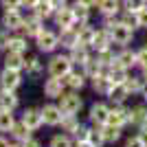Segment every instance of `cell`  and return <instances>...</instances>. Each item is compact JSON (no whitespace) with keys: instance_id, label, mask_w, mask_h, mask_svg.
Instances as JSON below:
<instances>
[{"instance_id":"8d00e7d4","label":"cell","mask_w":147,"mask_h":147,"mask_svg":"<svg viewBox=\"0 0 147 147\" xmlns=\"http://www.w3.org/2000/svg\"><path fill=\"white\" fill-rule=\"evenodd\" d=\"M51 147H73V143H70V138H68V136H53Z\"/></svg>"},{"instance_id":"e0dca14e","label":"cell","mask_w":147,"mask_h":147,"mask_svg":"<svg viewBox=\"0 0 147 147\" xmlns=\"http://www.w3.org/2000/svg\"><path fill=\"white\" fill-rule=\"evenodd\" d=\"M77 33H79V46H92L94 35H97V31L92 29V26L79 24V26H77Z\"/></svg>"},{"instance_id":"8fae6325","label":"cell","mask_w":147,"mask_h":147,"mask_svg":"<svg viewBox=\"0 0 147 147\" xmlns=\"http://www.w3.org/2000/svg\"><path fill=\"white\" fill-rule=\"evenodd\" d=\"M42 119H44L46 125H59L61 119H64L61 108H57V105H44L42 108Z\"/></svg>"},{"instance_id":"5bb4252c","label":"cell","mask_w":147,"mask_h":147,"mask_svg":"<svg viewBox=\"0 0 147 147\" xmlns=\"http://www.w3.org/2000/svg\"><path fill=\"white\" fill-rule=\"evenodd\" d=\"M92 86H94V90H97V92L108 94V92L112 90V86H114V84L110 81L108 73H99V75H94V77H92Z\"/></svg>"},{"instance_id":"9a60e30c","label":"cell","mask_w":147,"mask_h":147,"mask_svg":"<svg viewBox=\"0 0 147 147\" xmlns=\"http://www.w3.org/2000/svg\"><path fill=\"white\" fill-rule=\"evenodd\" d=\"M59 44L70 49V51L75 46H79V33H77V29H64L61 31V37H59Z\"/></svg>"},{"instance_id":"f5cc1de1","label":"cell","mask_w":147,"mask_h":147,"mask_svg":"<svg viewBox=\"0 0 147 147\" xmlns=\"http://www.w3.org/2000/svg\"><path fill=\"white\" fill-rule=\"evenodd\" d=\"M143 97H145V101H147V86L143 88Z\"/></svg>"},{"instance_id":"30bf717a","label":"cell","mask_w":147,"mask_h":147,"mask_svg":"<svg viewBox=\"0 0 147 147\" xmlns=\"http://www.w3.org/2000/svg\"><path fill=\"white\" fill-rule=\"evenodd\" d=\"M103 73H108V77H110L112 84H125L127 77H129V75H127V68H123L119 61H114L112 66H108Z\"/></svg>"},{"instance_id":"7bdbcfd3","label":"cell","mask_w":147,"mask_h":147,"mask_svg":"<svg viewBox=\"0 0 147 147\" xmlns=\"http://www.w3.org/2000/svg\"><path fill=\"white\" fill-rule=\"evenodd\" d=\"M0 2L5 7V11L7 9H20V7H22V0H0Z\"/></svg>"},{"instance_id":"d6a6232c","label":"cell","mask_w":147,"mask_h":147,"mask_svg":"<svg viewBox=\"0 0 147 147\" xmlns=\"http://www.w3.org/2000/svg\"><path fill=\"white\" fill-rule=\"evenodd\" d=\"M145 7H147V0H123V9L129 13H138Z\"/></svg>"},{"instance_id":"cb8c5ba5","label":"cell","mask_w":147,"mask_h":147,"mask_svg":"<svg viewBox=\"0 0 147 147\" xmlns=\"http://www.w3.org/2000/svg\"><path fill=\"white\" fill-rule=\"evenodd\" d=\"M5 68L22 70V68H24V57H22V53H13V51H9V55L5 57Z\"/></svg>"},{"instance_id":"4316f807","label":"cell","mask_w":147,"mask_h":147,"mask_svg":"<svg viewBox=\"0 0 147 147\" xmlns=\"http://www.w3.org/2000/svg\"><path fill=\"white\" fill-rule=\"evenodd\" d=\"M22 121H24L31 129H37V127H40V125L44 123V119H42V110H40V112H37V110H26V112H24V119H22Z\"/></svg>"},{"instance_id":"db71d44e","label":"cell","mask_w":147,"mask_h":147,"mask_svg":"<svg viewBox=\"0 0 147 147\" xmlns=\"http://www.w3.org/2000/svg\"><path fill=\"white\" fill-rule=\"evenodd\" d=\"M143 77H145V81H147V68H143Z\"/></svg>"},{"instance_id":"6da1fadb","label":"cell","mask_w":147,"mask_h":147,"mask_svg":"<svg viewBox=\"0 0 147 147\" xmlns=\"http://www.w3.org/2000/svg\"><path fill=\"white\" fill-rule=\"evenodd\" d=\"M110 37H112V44H119V46H125V44L132 42V37H134V29L127 24H123L121 20H119L114 26H110Z\"/></svg>"},{"instance_id":"ffe728a7","label":"cell","mask_w":147,"mask_h":147,"mask_svg":"<svg viewBox=\"0 0 147 147\" xmlns=\"http://www.w3.org/2000/svg\"><path fill=\"white\" fill-rule=\"evenodd\" d=\"M110 44H112L110 31H108V29L97 31V35H94V42H92V46H94L97 51H105V49H110Z\"/></svg>"},{"instance_id":"8992f818","label":"cell","mask_w":147,"mask_h":147,"mask_svg":"<svg viewBox=\"0 0 147 147\" xmlns=\"http://www.w3.org/2000/svg\"><path fill=\"white\" fill-rule=\"evenodd\" d=\"M37 40V46H40V51H44V53H51V51L57 49V44H59V37L53 33V31H46L44 29L40 35L35 37Z\"/></svg>"},{"instance_id":"484cf974","label":"cell","mask_w":147,"mask_h":147,"mask_svg":"<svg viewBox=\"0 0 147 147\" xmlns=\"http://www.w3.org/2000/svg\"><path fill=\"white\" fill-rule=\"evenodd\" d=\"M22 29L26 31V35H31V37H37L40 33L44 31V26H42V18H31V20H24V26Z\"/></svg>"},{"instance_id":"d6986e66","label":"cell","mask_w":147,"mask_h":147,"mask_svg":"<svg viewBox=\"0 0 147 147\" xmlns=\"http://www.w3.org/2000/svg\"><path fill=\"white\" fill-rule=\"evenodd\" d=\"M33 9H35L37 18H42V20L53 18V16H55V11H57L55 7H53V2H51V0H40V2H37Z\"/></svg>"},{"instance_id":"c3c4849f","label":"cell","mask_w":147,"mask_h":147,"mask_svg":"<svg viewBox=\"0 0 147 147\" xmlns=\"http://www.w3.org/2000/svg\"><path fill=\"white\" fill-rule=\"evenodd\" d=\"M22 147H42V145H40L37 141H31V138H29V141H24V145H22Z\"/></svg>"},{"instance_id":"7a4b0ae2","label":"cell","mask_w":147,"mask_h":147,"mask_svg":"<svg viewBox=\"0 0 147 147\" xmlns=\"http://www.w3.org/2000/svg\"><path fill=\"white\" fill-rule=\"evenodd\" d=\"M70 66H73V59H70V57L57 55V57H53V59H51L49 73H51V77H61V79H64V77L70 73Z\"/></svg>"},{"instance_id":"1f68e13d","label":"cell","mask_w":147,"mask_h":147,"mask_svg":"<svg viewBox=\"0 0 147 147\" xmlns=\"http://www.w3.org/2000/svg\"><path fill=\"white\" fill-rule=\"evenodd\" d=\"M125 86H127L129 92H143V88L147 86V81H145V77H127Z\"/></svg>"},{"instance_id":"d4e9b609","label":"cell","mask_w":147,"mask_h":147,"mask_svg":"<svg viewBox=\"0 0 147 147\" xmlns=\"http://www.w3.org/2000/svg\"><path fill=\"white\" fill-rule=\"evenodd\" d=\"M101 134H103L105 143H114L121 138V127L112 125V123H105V125H101Z\"/></svg>"},{"instance_id":"277c9868","label":"cell","mask_w":147,"mask_h":147,"mask_svg":"<svg viewBox=\"0 0 147 147\" xmlns=\"http://www.w3.org/2000/svg\"><path fill=\"white\" fill-rule=\"evenodd\" d=\"M53 18H55V24L59 26L61 31L64 29H73L75 26V13H73V7H68V5L61 7V9H57Z\"/></svg>"},{"instance_id":"44dd1931","label":"cell","mask_w":147,"mask_h":147,"mask_svg":"<svg viewBox=\"0 0 147 147\" xmlns=\"http://www.w3.org/2000/svg\"><path fill=\"white\" fill-rule=\"evenodd\" d=\"M0 108L2 110H16L18 108V97L13 94V90H5L0 92Z\"/></svg>"},{"instance_id":"816d5d0a","label":"cell","mask_w":147,"mask_h":147,"mask_svg":"<svg viewBox=\"0 0 147 147\" xmlns=\"http://www.w3.org/2000/svg\"><path fill=\"white\" fill-rule=\"evenodd\" d=\"M0 147H11V145L7 143V138H2V136H0Z\"/></svg>"},{"instance_id":"60d3db41","label":"cell","mask_w":147,"mask_h":147,"mask_svg":"<svg viewBox=\"0 0 147 147\" xmlns=\"http://www.w3.org/2000/svg\"><path fill=\"white\" fill-rule=\"evenodd\" d=\"M75 136H77V143H84V141H88V136H90V129H88V127H81V125H79V129L75 132Z\"/></svg>"},{"instance_id":"52a82bcc","label":"cell","mask_w":147,"mask_h":147,"mask_svg":"<svg viewBox=\"0 0 147 147\" xmlns=\"http://www.w3.org/2000/svg\"><path fill=\"white\" fill-rule=\"evenodd\" d=\"M22 84V77H20V70H11V68H5L2 75H0V86L5 90H16V88Z\"/></svg>"},{"instance_id":"83f0119b","label":"cell","mask_w":147,"mask_h":147,"mask_svg":"<svg viewBox=\"0 0 147 147\" xmlns=\"http://www.w3.org/2000/svg\"><path fill=\"white\" fill-rule=\"evenodd\" d=\"M117 61L121 64L123 68H127V70H129L132 66H136V53H134V51H129V49H123L121 53L117 55Z\"/></svg>"},{"instance_id":"7402d4cb","label":"cell","mask_w":147,"mask_h":147,"mask_svg":"<svg viewBox=\"0 0 147 147\" xmlns=\"http://www.w3.org/2000/svg\"><path fill=\"white\" fill-rule=\"evenodd\" d=\"M108 97H110L114 103H123V101L129 97V90H127V86H125V84H114V86H112V90L108 92Z\"/></svg>"},{"instance_id":"7c38bea8","label":"cell","mask_w":147,"mask_h":147,"mask_svg":"<svg viewBox=\"0 0 147 147\" xmlns=\"http://www.w3.org/2000/svg\"><path fill=\"white\" fill-rule=\"evenodd\" d=\"M44 94L46 97H61L64 94V79L61 77H51L44 84Z\"/></svg>"},{"instance_id":"836d02e7","label":"cell","mask_w":147,"mask_h":147,"mask_svg":"<svg viewBox=\"0 0 147 147\" xmlns=\"http://www.w3.org/2000/svg\"><path fill=\"white\" fill-rule=\"evenodd\" d=\"M61 127L66 129V132H77L79 129V123H77V119H75V114H64V119H61Z\"/></svg>"},{"instance_id":"ac0fdd59","label":"cell","mask_w":147,"mask_h":147,"mask_svg":"<svg viewBox=\"0 0 147 147\" xmlns=\"http://www.w3.org/2000/svg\"><path fill=\"white\" fill-rule=\"evenodd\" d=\"M73 13H75V24H77V26H79V24H86V22H88V16H90V7L77 0V2L73 5Z\"/></svg>"},{"instance_id":"ba28073f","label":"cell","mask_w":147,"mask_h":147,"mask_svg":"<svg viewBox=\"0 0 147 147\" xmlns=\"http://www.w3.org/2000/svg\"><path fill=\"white\" fill-rule=\"evenodd\" d=\"M108 123L117 125V127H123L125 123H129V110H125L121 103H117L110 110V117H108Z\"/></svg>"},{"instance_id":"ee69618b","label":"cell","mask_w":147,"mask_h":147,"mask_svg":"<svg viewBox=\"0 0 147 147\" xmlns=\"http://www.w3.org/2000/svg\"><path fill=\"white\" fill-rule=\"evenodd\" d=\"M125 147H145V143L141 141V136H132V138L125 143Z\"/></svg>"},{"instance_id":"7dc6e473","label":"cell","mask_w":147,"mask_h":147,"mask_svg":"<svg viewBox=\"0 0 147 147\" xmlns=\"http://www.w3.org/2000/svg\"><path fill=\"white\" fill-rule=\"evenodd\" d=\"M37 2H40V0H22V5H26V9H33Z\"/></svg>"},{"instance_id":"f6af8a7d","label":"cell","mask_w":147,"mask_h":147,"mask_svg":"<svg viewBox=\"0 0 147 147\" xmlns=\"http://www.w3.org/2000/svg\"><path fill=\"white\" fill-rule=\"evenodd\" d=\"M138 136H141V141L145 143V147H147V125H145V127H141V132H138Z\"/></svg>"},{"instance_id":"11a10c76","label":"cell","mask_w":147,"mask_h":147,"mask_svg":"<svg viewBox=\"0 0 147 147\" xmlns=\"http://www.w3.org/2000/svg\"><path fill=\"white\" fill-rule=\"evenodd\" d=\"M11 147H22V145H11Z\"/></svg>"},{"instance_id":"9c48e42d","label":"cell","mask_w":147,"mask_h":147,"mask_svg":"<svg viewBox=\"0 0 147 147\" xmlns=\"http://www.w3.org/2000/svg\"><path fill=\"white\" fill-rule=\"evenodd\" d=\"M108 117H110V108H108L105 103H94L90 108V121L97 123L99 127L108 123Z\"/></svg>"},{"instance_id":"4dcf8cb0","label":"cell","mask_w":147,"mask_h":147,"mask_svg":"<svg viewBox=\"0 0 147 147\" xmlns=\"http://www.w3.org/2000/svg\"><path fill=\"white\" fill-rule=\"evenodd\" d=\"M16 125L11 110H0V132H11V127Z\"/></svg>"},{"instance_id":"681fc988","label":"cell","mask_w":147,"mask_h":147,"mask_svg":"<svg viewBox=\"0 0 147 147\" xmlns=\"http://www.w3.org/2000/svg\"><path fill=\"white\" fill-rule=\"evenodd\" d=\"M79 2H84V5H88V7H94L99 0H79Z\"/></svg>"},{"instance_id":"d590c367","label":"cell","mask_w":147,"mask_h":147,"mask_svg":"<svg viewBox=\"0 0 147 147\" xmlns=\"http://www.w3.org/2000/svg\"><path fill=\"white\" fill-rule=\"evenodd\" d=\"M24 68H26V73H40V59H37V57H33L31 55L29 59H24Z\"/></svg>"},{"instance_id":"4fadbf2b","label":"cell","mask_w":147,"mask_h":147,"mask_svg":"<svg viewBox=\"0 0 147 147\" xmlns=\"http://www.w3.org/2000/svg\"><path fill=\"white\" fill-rule=\"evenodd\" d=\"M129 123L136 127H145L147 125V105H136L129 110Z\"/></svg>"},{"instance_id":"b9f144b4","label":"cell","mask_w":147,"mask_h":147,"mask_svg":"<svg viewBox=\"0 0 147 147\" xmlns=\"http://www.w3.org/2000/svg\"><path fill=\"white\" fill-rule=\"evenodd\" d=\"M9 42H11V37H9V31H0V51L9 49Z\"/></svg>"},{"instance_id":"74e56055","label":"cell","mask_w":147,"mask_h":147,"mask_svg":"<svg viewBox=\"0 0 147 147\" xmlns=\"http://www.w3.org/2000/svg\"><path fill=\"white\" fill-rule=\"evenodd\" d=\"M136 66L147 68V46H143L141 51H136Z\"/></svg>"},{"instance_id":"2e32d148","label":"cell","mask_w":147,"mask_h":147,"mask_svg":"<svg viewBox=\"0 0 147 147\" xmlns=\"http://www.w3.org/2000/svg\"><path fill=\"white\" fill-rule=\"evenodd\" d=\"M99 11H101V16H117L119 11H121V0H99L97 2Z\"/></svg>"},{"instance_id":"603a6c76","label":"cell","mask_w":147,"mask_h":147,"mask_svg":"<svg viewBox=\"0 0 147 147\" xmlns=\"http://www.w3.org/2000/svg\"><path fill=\"white\" fill-rule=\"evenodd\" d=\"M31 132H33V129H31V127L26 125L24 121L16 123V125L11 127V136H13V138H18V141H22V143L31 138Z\"/></svg>"},{"instance_id":"3957f363","label":"cell","mask_w":147,"mask_h":147,"mask_svg":"<svg viewBox=\"0 0 147 147\" xmlns=\"http://www.w3.org/2000/svg\"><path fill=\"white\" fill-rule=\"evenodd\" d=\"M59 99H61L59 108H61L64 114H77V112L81 110V99L77 97L75 92H64Z\"/></svg>"},{"instance_id":"bcb514c9","label":"cell","mask_w":147,"mask_h":147,"mask_svg":"<svg viewBox=\"0 0 147 147\" xmlns=\"http://www.w3.org/2000/svg\"><path fill=\"white\" fill-rule=\"evenodd\" d=\"M51 2H53V7H55V9H61V7H66L68 0H51Z\"/></svg>"},{"instance_id":"f1b7e54d","label":"cell","mask_w":147,"mask_h":147,"mask_svg":"<svg viewBox=\"0 0 147 147\" xmlns=\"http://www.w3.org/2000/svg\"><path fill=\"white\" fill-rule=\"evenodd\" d=\"M68 57H70L75 64H81V66H84V64L90 59V55H88V51H86V46H75V49L70 51V55H68Z\"/></svg>"},{"instance_id":"5b68a950","label":"cell","mask_w":147,"mask_h":147,"mask_svg":"<svg viewBox=\"0 0 147 147\" xmlns=\"http://www.w3.org/2000/svg\"><path fill=\"white\" fill-rule=\"evenodd\" d=\"M2 26L7 31H18V29L24 26V18L20 16L18 9H7L5 16H2Z\"/></svg>"},{"instance_id":"f35d334b","label":"cell","mask_w":147,"mask_h":147,"mask_svg":"<svg viewBox=\"0 0 147 147\" xmlns=\"http://www.w3.org/2000/svg\"><path fill=\"white\" fill-rule=\"evenodd\" d=\"M88 141H90L94 147H99L101 143H105V141H103V134H101V129H92L90 136H88Z\"/></svg>"},{"instance_id":"f546056e","label":"cell","mask_w":147,"mask_h":147,"mask_svg":"<svg viewBox=\"0 0 147 147\" xmlns=\"http://www.w3.org/2000/svg\"><path fill=\"white\" fill-rule=\"evenodd\" d=\"M64 84H66V86H70L73 90L84 88V73H73V70H70V73L64 77Z\"/></svg>"},{"instance_id":"e575fe53","label":"cell","mask_w":147,"mask_h":147,"mask_svg":"<svg viewBox=\"0 0 147 147\" xmlns=\"http://www.w3.org/2000/svg\"><path fill=\"white\" fill-rule=\"evenodd\" d=\"M9 51H13V53H24V51H26V40H24V37H11Z\"/></svg>"},{"instance_id":"f907efd6","label":"cell","mask_w":147,"mask_h":147,"mask_svg":"<svg viewBox=\"0 0 147 147\" xmlns=\"http://www.w3.org/2000/svg\"><path fill=\"white\" fill-rule=\"evenodd\" d=\"M77 147H94L90 141H84V143H77Z\"/></svg>"},{"instance_id":"ab89813d","label":"cell","mask_w":147,"mask_h":147,"mask_svg":"<svg viewBox=\"0 0 147 147\" xmlns=\"http://www.w3.org/2000/svg\"><path fill=\"white\" fill-rule=\"evenodd\" d=\"M136 22H138V29H147V7L136 13Z\"/></svg>"}]
</instances>
